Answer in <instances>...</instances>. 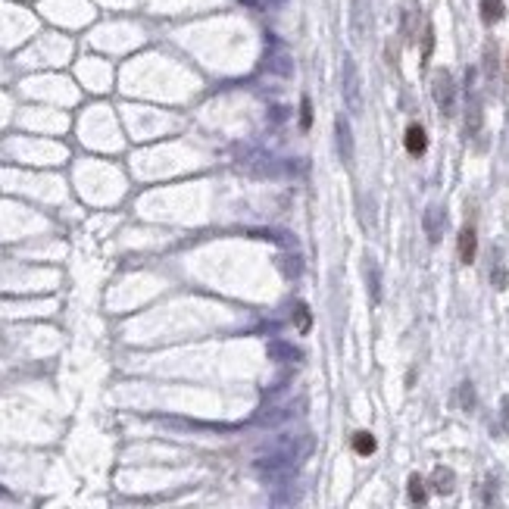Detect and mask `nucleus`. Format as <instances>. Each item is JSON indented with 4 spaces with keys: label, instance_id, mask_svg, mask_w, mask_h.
<instances>
[{
    "label": "nucleus",
    "instance_id": "12",
    "mask_svg": "<svg viewBox=\"0 0 509 509\" xmlns=\"http://www.w3.org/2000/svg\"><path fill=\"white\" fill-rule=\"evenodd\" d=\"M490 282H494V288H497V291L506 288L509 278H506V266H503V259H500V263H494V275H490Z\"/></svg>",
    "mask_w": 509,
    "mask_h": 509
},
{
    "label": "nucleus",
    "instance_id": "5",
    "mask_svg": "<svg viewBox=\"0 0 509 509\" xmlns=\"http://www.w3.org/2000/svg\"><path fill=\"white\" fill-rule=\"evenodd\" d=\"M425 147H428L425 128H422V126H409L406 128V150L413 153V157H422V153H425Z\"/></svg>",
    "mask_w": 509,
    "mask_h": 509
},
{
    "label": "nucleus",
    "instance_id": "15",
    "mask_svg": "<svg viewBox=\"0 0 509 509\" xmlns=\"http://www.w3.org/2000/svg\"><path fill=\"white\" fill-rule=\"evenodd\" d=\"M503 425H506V434H509V397H503Z\"/></svg>",
    "mask_w": 509,
    "mask_h": 509
},
{
    "label": "nucleus",
    "instance_id": "9",
    "mask_svg": "<svg viewBox=\"0 0 509 509\" xmlns=\"http://www.w3.org/2000/svg\"><path fill=\"white\" fill-rule=\"evenodd\" d=\"M503 0H481V19L484 22H497V19H503Z\"/></svg>",
    "mask_w": 509,
    "mask_h": 509
},
{
    "label": "nucleus",
    "instance_id": "10",
    "mask_svg": "<svg viewBox=\"0 0 509 509\" xmlns=\"http://www.w3.org/2000/svg\"><path fill=\"white\" fill-rule=\"evenodd\" d=\"M409 500H413V506H425V481H422L419 475L409 478Z\"/></svg>",
    "mask_w": 509,
    "mask_h": 509
},
{
    "label": "nucleus",
    "instance_id": "6",
    "mask_svg": "<svg viewBox=\"0 0 509 509\" xmlns=\"http://www.w3.org/2000/svg\"><path fill=\"white\" fill-rule=\"evenodd\" d=\"M431 488L438 490V494H453V488H456V478H453V472L447 469V465H438V469H434Z\"/></svg>",
    "mask_w": 509,
    "mask_h": 509
},
{
    "label": "nucleus",
    "instance_id": "2",
    "mask_svg": "<svg viewBox=\"0 0 509 509\" xmlns=\"http://www.w3.org/2000/svg\"><path fill=\"white\" fill-rule=\"evenodd\" d=\"M475 247H478V238H475V225H465L459 232V259L465 266L475 263Z\"/></svg>",
    "mask_w": 509,
    "mask_h": 509
},
{
    "label": "nucleus",
    "instance_id": "4",
    "mask_svg": "<svg viewBox=\"0 0 509 509\" xmlns=\"http://www.w3.org/2000/svg\"><path fill=\"white\" fill-rule=\"evenodd\" d=\"M425 232H428V241H431V244L440 241V234H444V209L440 207H431L425 213Z\"/></svg>",
    "mask_w": 509,
    "mask_h": 509
},
{
    "label": "nucleus",
    "instance_id": "7",
    "mask_svg": "<svg viewBox=\"0 0 509 509\" xmlns=\"http://www.w3.org/2000/svg\"><path fill=\"white\" fill-rule=\"evenodd\" d=\"M338 150L344 157V163L353 159V138H350V126L344 119H338Z\"/></svg>",
    "mask_w": 509,
    "mask_h": 509
},
{
    "label": "nucleus",
    "instance_id": "11",
    "mask_svg": "<svg viewBox=\"0 0 509 509\" xmlns=\"http://www.w3.org/2000/svg\"><path fill=\"white\" fill-rule=\"evenodd\" d=\"M459 406H463L465 413H472V409H475V388H472V381L459 384Z\"/></svg>",
    "mask_w": 509,
    "mask_h": 509
},
{
    "label": "nucleus",
    "instance_id": "8",
    "mask_svg": "<svg viewBox=\"0 0 509 509\" xmlns=\"http://www.w3.org/2000/svg\"><path fill=\"white\" fill-rule=\"evenodd\" d=\"M353 450H356L359 456H372V453H375V438H372L369 431H356L353 434Z\"/></svg>",
    "mask_w": 509,
    "mask_h": 509
},
{
    "label": "nucleus",
    "instance_id": "14",
    "mask_svg": "<svg viewBox=\"0 0 509 509\" xmlns=\"http://www.w3.org/2000/svg\"><path fill=\"white\" fill-rule=\"evenodd\" d=\"M309 126H313V113H309V101L303 97V103H300V128L307 132Z\"/></svg>",
    "mask_w": 509,
    "mask_h": 509
},
{
    "label": "nucleus",
    "instance_id": "3",
    "mask_svg": "<svg viewBox=\"0 0 509 509\" xmlns=\"http://www.w3.org/2000/svg\"><path fill=\"white\" fill-rule=\"evenodd\" d=\"M434 97H438L440 110H444V113H450V110H453V82H450V76H447V72H440L438 82H434Z\"/></svg>",
    "mask_w": 509,
    "mask_h": 509
},
{
    "label": "nucleus",
    "instance_id": "1",
    "mask_svg": "<svg viewBox=\"0 0 509 509\" xmlns=\"http://www.w3.org/2000/svg\"><path fill=\"white\" fill-rule=\"evenodd\" d=\"M478 509H500V484H497V478H484L481 490H478Z\"/></svg>",
    "mask_w": 509,
    "mask_h": 509
},
{
    "label": "nucleus",
    "instance_id": "13",
    "mask_svg": "<svg viewBox=\"0 0 509 509\" xmlns=\"http://www.w3.org/2000/svg\"><path fill=\"white\" fill-rule=\"evenodd\" d=\"M369 288H372V300L378 303V297H381V282H378V269L369 263Z\"/></svg>",
    "mask_w": 509,
    "mask_h": 509
}]
</instances>
